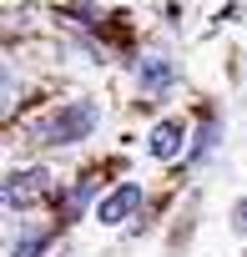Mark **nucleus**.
I'll use <instances>...</instances> for the list:
<instances>
[{
  "instance_id": "423d86ee",
  "label": "nucleus",
  "mask_w": 247,
  "mask_h": 257,
  "mask_svg": "<svg viewBox=\"0 0 247 257\" xmlns=\"http://www.w3.org/2000/svg\"><path fill=\"white\" fill-rule=\"evenodd\" d=\"M46 242H51L46 232H36V237H26V242H11V257H31V252H41Z\"/></svg>"
},
{
  "instance_id": "0eeeda50",
  "label": "nucleus",
  "mask_w": 247,
  "mask_h": 257,
  "mask_svg": "<svg viewBox=\"0 0 247 257\" xmlns=\"http://www.w3.org/2000/svg\"><path fill=\"white\" fill-rule=\"evenodd\" d=\"M237 232L247 237V202H237Z\"/></svg>"
},
{
  "instance_id": "20e7f679",
  "label": "nucleus",
  "mask_w": 247,
  "mask_h": 257,
  "mask_svg": "<svg viewBox=\"0 0 247 257\" xmlns=\"http://www.w3.org/2000/svg\"><path fill=\"white\" fill-rule=\"evenodd\" d=\"M152 157L157 162H172V157H182V147H187V132H182V121H157V132H152Z\"/></svg>"
},
{
  "instance_id": "39448f33",
  "label": "nucleus",
  "mask_w": 247,
  "mask_h": 257,
  "mask_svg": "<svg viewBox=\"0 0 247 257\" xmlns=\"http://www.w3.org/2000/svg\"><path fill=\"white\" fill-rule=\"evenodd\" d=\"M137 81H142V91H147V96H162V91L172 86V61H167V56H142Z\"/></svg>"
},
{
  "instance_id": "7ed1b4c3",
  "label": "nucleus",
  "mask_w": 247,
  "mask_h": 257,
  "mask_svg": "<svg viewBox=\"0 0 247 257\" xmlns=\"http://www.w3.org/2000/svg\"><path fill=\"white\" fill-rule=\"evenodd\" d=\"M137 207H142V187H137V182H127V187H116V192H106V197L96 202V222L121 227V222H127Z\"/></svg>"
},
{
  "instance_id": "f03ea898",
  "label": "nucleus",
  "mask_w": 247,
  "mask_h": 257,
  "mask_svg": "<svg viewBox=\"0 0 247 257\" xmlns=\"http://www.w3.org/2000/svg\"><path fill=\"white\" fill-rule=\"evenodd\" d=\"M41 197H51V172H46V167H26V172H11V177H6V212L31 207V202H41Z\"/></svg>"
},
{
  "instance_id": "f257e3e1",
  "label": "nucleus",
  "mask_w": 247,
  "mask_h": 257,
  "mask_svg": "<svg viewBox=\"0 0 247 257\" xmlns=\"http://www.w3.org/2000/svg\"><path fill=\"white\" fill-rule=\"evenodd\" d=\"M91 126H96V106H91V101H71L66 111H56V116L41 126V142H46V147H66V142L91 137Z\"/></svg>"
}]
</instances>
